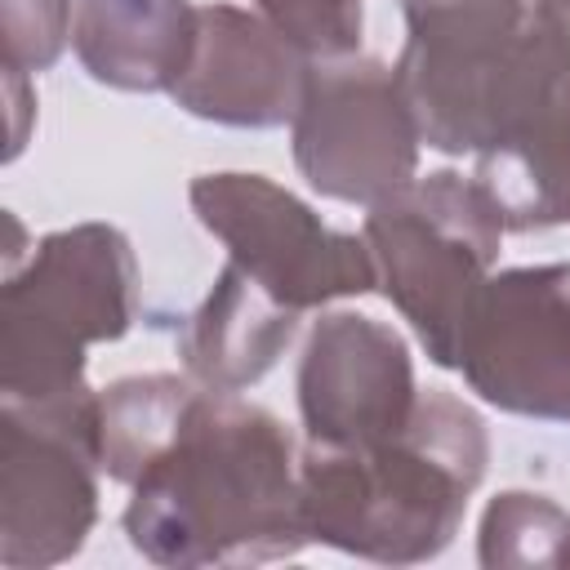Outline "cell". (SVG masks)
<instances>
[{
  "label": "cell",
  "mask_w": 570,
  "mask_h": 570,
  "mask_svg": "<svg viewBox=\"0 0 570 570\" xmlns=\"http://www.w3.org/2000/svg\"><path fill=\"white\" fill-rule=\"evenodd\" d=\"M102 472L129 485L125 534L169 570L263 566L298 557V450L289 428L191 374H134L98 392Z\"/></svg>",
  "instance_id": "obj_1"
},
{
  "label": "cell",
  "mask_w": 570,
  "mask_h": 570,
  "mask_svg": "<svg viewBox=\"0 0 570 570\" xmlns=\"http://www.w3.org/2000/svg\"><path fill=\"white\" fill-rule=\"evenodd\" d=\"M490 463L481 414L450 392H419L410 423L383 441L298 463L307 534L347 557L419 566L441 557Z\"/></svg>",
  "instance_id": "obj_2"
},
{
  "label": "cell",
  "mask_w": 570,
  "mask_h": 570,
  "mask_svg": "<svg viewBox=\"0 0 570 570\" xmlns=\"http://www.w3.org/2000/svg\"><path fill=\"white\" fill-rule=\"evenodd\" d=\"M401 94L441 156H481L570 89V27L552 0H401Z\"/></svg>",
  "instance_id": "obj_3"
},
{
  "label": "cell",
  "mask_w": 570,
  "mask_h": 570,
  "mask_svg": "<svg viewBox=\"0 0 570 570\" xmlns=\"http://www.w3.org/2000/svg\"><path fill=\"white\" fill-rule=\"evenodd\" d=\"M138 316V258L120 227L76 223L40 236L0 289V392L53 401L85 392V352Z\"/></svg>",
  "instance_id": "obj_4"
},
{
  "label": "cell",
  "mask_w": 570,
  "mask_h": 570,
  "mask_svg": "<svg viewBox=\"0 0 570 570\" xmlns=\"http://www.w3.org/2000/svg\"><path fill=\"white\" fill-rule=\"evenodd\" d=\"M503 232L485 187L454 169L414 174L365 214L361 236L374 254L379 289L441 370H454L463 321L499 263Z\"/></svg>",
  "instance_id": "obj_5"
},
{
  "label": "cell",
  "mask_w": 570,
  "mask_h": 570,
  "mask_svg": "<svg viewBox=\"0 0 570 570\" xmlns=\"http://www.w3.org/2000/svg\"><path fill=\"white\" fill-rule=\"evenodd\" d=\"M98 392L0 401V566L71 561L98 521Z\"/></svg>",
  "instance_id": "obj_6"
},
{
  "label": "cell",
  "mask_w": 570,
  "mask_h": 570,
  "mask_svg": "<svg viewBox=\"0 0 570 570\" xmlns=\"http://www.w3.org/2000/svg\"><path fill=\"white\" fill-rule=\"evenodd\" d=\"M187 200L196 223L223 240L227 263L294 312L379 289L365 236L325 227L312 205L263 174H200L191 178Z\"/></svg>",
  "instance_id": "obj_7"
},
{
  "label": "cell",
  "mask_w": 570,
  "mask_h": 570,
  "mask_svg": "<svg viewBox=\"0 0 570 570\" xmlns=\"http://www.w3.org/2000/svg\"><path fill=\"white\" fill-rule=\"evenodd\" d=\"M294 165L312 191L343 205H379L419 174V125L396 67L379 58L316 62L289 120Z\"/></svg>",
  "instance_id": "obj_8"
},
{
  "label": "cell",
  "mask_w": 570,
  "mask_h": 570,
  "mask_svg": "<svg viewBox=\"0 0 570 570\" xmlns=\"http://www.w3.org/2000/svg\"><path fill=\"white\" fill-rule=\"evenodd\" d=\"M454 370L503 414L570 423V263L490 272Z\"/></svg>",
  "instance_id": "obj_9"
},
{
  "label": "cell",
  "mask_w": 570,
  "mask_h": 570,
  "mask_svg": "<svg viewBox=\"0 0 570 570\" xmlns=\"http://www.w3.org/2000/svg\"><path fill=\"white\" fill-rule=\"evenodd\" d=\"M298 419L307 445L352 450L401 432L419 405L405 338L361 312H330L298 356Z\"/></svg>",
  "instance_id": "obj_10"
},
{
  "label": "cell",
  "mask_w": 570,
  "mask_h": 570,
  "mask_svg": "<svg viewBox=\"0 0 570 570\" xmlns=\"http://www.w3.org/2000/svg\"><path fill=\"white\" fill-rule=\"evenodd\" d=\"M312 62L258 13L240 4H200L191 58L169 98L209 125L276 129L294 120Z\"/></svg>",
  "instance_id": "obj_11"
},
{
  "label": "cell",
  "mask_w": 570,
  "mask_h": 570,
  "mask_svg": "<svg viewBox=\"0 0 570 570\" xmlns=\"http://www.w3.org/2000/svg\"><path fill=\"white\" fill-rule=\"evenodd\" d=\"M191 0H76L71 49L89 80L125 94H169L196 45Z\"/></svg>",
  "instance_id": "obj_12"
},
{
  "label": "cell",
  "mask_w": 570,
  "mask_h": 570,
  "mask_svg": "<svg viewBox=\"0 0 570 570\" xmlns=\"http://www.w3.org/2000/svg\"><path fill=\"white\" fill-rule=\"evenodd\" d=\"M298 316L303 312L276 303L236 263H223L209 294L178 334V356L196 383L245 392L281 361L298 330Z\"/></svg>",
  "instance_id": "obj_13"
},
{
  "label": "cell",
  "mask_w": 570,
  "mask_h": 570,
  "mask_svg": "<svg viewBox=\"0 0 570 570\" xmlns=\"http://www.w3.org/2000/svg\"><path fill=\"white\" fill-rule=\"evenodd\" d=\"M499 205L508 232L570 223V89L539 107L521 129L476 156L472 174Z\"/></svg>",
  "instance_id": "obj_14"
},
{
  "label": "cell",
  "mask_w": 570,
  "mask_h": 570,
  "mask_svg": "<svg viewBox=\"0 0 570 570\" xmlns=\"http://www.w3.org/2000/svg\"><path fill=\"white\" fill-rule=\"evenodd\" d=\"M476 561L485 570H534L570 566V512L548 494L503 490L485 503L476 530Z\"/></svg>",
  "instance_id": "obj_15"
},
{
  "label": "cell",
  "mask_w": 570,
  "mask_h": 570,
  "mask_svg": "<svg viewBox=\"0 0 570 570\" xmlns=\"http://www.w3.org/2000/svg\"><path fill=\"white\" fill-rule=\"evenodd\" d=\"M254 9L316 67L356 58L361 49V0H254Z\"/></svg>",
  "instance_id": "obj_16"
},
{
  "label": "cell",
  "mask_w": 570,
  "mask_h": 570,
  "mask_svg": "<svg viewBox=\"0 0 570 570\" xmlns=\"http://www.w3.org/2000/svg\"><path fill=\"white\" fill-rule=\"evenodd\" d=\"M71 0H4V71L36 76L71 40Z\"/></svg>",
  "instance_id": "obj_17"
},
{
  "label": "cell",
  "mask_w": 570,
  "mask_h": 570,
  "mask_svg": "<svg viewBox=\"0 0 570 570\" xmlns=\"http://www.w3.org/2000/svg\"><path fill=\"white\" fill-rule=\"evenodd\" d=\"M552 4H557V13H561V18H566V27H570V0H552Z\"/></svg>",
  "instance_id": "obj_18"
}]
</instances>
